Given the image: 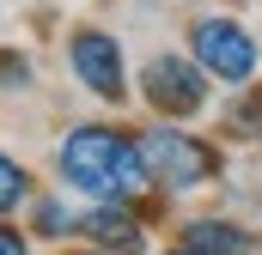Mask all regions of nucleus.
Masks as SVG:
<instances>
[{
  "mask_svg": "<svg viewBox=\"0 0 262 255\" xmlns=\"http://www.w3.org/2000/svg\"><path fill=\"white\" fill-rule=\"evenodd\" d=\"M18 200H31V176H25V164H18V158H6V152H0V213H12Z\"/></svg>",
  "mask_w": 262,
  "mask_h": 255,
  "instance_id": "nucleus-8",
  "label": "nucleus"
},
{
  "mask_svg": "<svg viewBox=\"0 0 262 255\" xmlns=\"http://www.w3.org/2000/svg\"><path fill=\"white\" fill-rule=\"evenodd\" d=\"M73 225H79V219H67L55 200H37V231H43V237H61V231H73Z\"/></svg>",
  "mask_w": 262,
  "mask_h": 255,
  "instance_id": "nucleus-10",
  "label": "nucleus"
},
{
  "mask_svg": "<svg viewBox=\"0 0 262 255\" xmlns=\"http://www.w3.org/2000/svg\"><path fill=\"white\" fill-rule=\"evenodd\" d=\"M165 255H207V249H195V243H177V249H165Z\"/></svg>",
  "mask_w": 262,
  "mask_h": 255,
  "instance_id": "nucleus-13",
  "label": "nucleus"
},
{
  "mask_svg": "<svg viewBox=\"0 0 262 255\" xmlns=\"http://www.w3.org/2000/svg\"><path fill=\"white\" fill-rule=\"evenodd\" d=\"M73 231L92 249H104V255H140L146 249V231H140V219L128 213V200H92V213H79Z\"/></svg>",
  "mask_w": 262,
  "mask_h": 255,
  "instance_id": "nucleus-6",
  "label": "nucleus"
},
{
  "mask_svg": "<svg viewBox=\"0 0 262 255\" xmlns=\"http://www.w3.org/2000/svg\"><path fill=\"white\" fill-rule=\"evenodd\" d=\"M183 243H195L207 255H250V231H238V225H226V219H195V225H183Z\"/></svg>",
  "mask_w": 262,
  "mask_h": 255,
  "instance_id": "nucleus-7",
  "label": "nucleus"
},
{
  "mask_svg": "<svg viewBox=\"0 0 262 255\" xmlns=\"http://www.w3.org/2000/svg\"><path fill=\"white\" fill-rule=\"evenodd\" d=\"M85 255H104V249H85Z\"/></svg>",
  "mask_w": 262,
  "mask_h": 255,
  "instance_id": "nucleus-14",
  "label": "nucleus"
},
{
  "mask_svg": "<svg viewBox=\"0 0 262 255\" xmlns=\"http://www.w3.org/2000/svg\"><path fill=\"white\" fill-rule=\"evenodd\" d=\"M67 61H73V79H79L92 97H104V104H122V97H128V61H122V43H116L110 31L79 24V31L67 37Z\"/></svg>",
  "mask_w": 262,
  "mask_h": 255,
  "instance_id": "nucleus-5",
  "label": "nucleus"
},
{
  "mask_svg": "<svg viewBox=\"0 0 262 255\" xmlns=\"http://www.w3.org/2000/svg\"><path fill=\"white\" fill-rule=\"evenodd\" d=\"M226 122H232V134H244V140L262 134V91H244V97L226 110Z\"/></svg>",
  "mask_w": 262,
  "mask_h": 255,
  "instance_id": "nucleus-9",
  "label": "nucleus"
},
{
  "mask_svg": "<svg viewBox=\"0 0 262 255\" xmlns=\"http://www.w3.org/2000/svg\"><path fill=\"white\" fill-rule=\"evenodd\" d=\"M140 158H146V176H152V189L165 194H189L201 183H213L220 176V152H213V140H201L189 128H146L140 134Z\"/></svg>",
  "mask_w": 262,
  "mask_h": 255,
  "instance_id": "nucleus-2",
  "label": "nucleus"
},
{
  "mask_svg": "<svg viewBox=\"0 0 262 255\" xmlns=\"http://www.w3.org/2000/svg\"><path fill=\"white\" fill-rule=\"evenodd\" d=\"M189 55L201 61V73H207L213 85H232V91H244V85L256 79V67H262L256 37H250L238 18H226V12H207V18L189 24Z\"/></svg>",
  "mask_w": 262,
  "mask_h": 255,
  "instance_id": "nucleus-3",
  "label": "nucleus"
},
{
  "mask_svg": "<svg viewBox=\"0 0 262 255\" xmlns=\"http://www.w3.org/2000/svg\"><path fill=\"white\" fill-rule=\"evenodd\" d=\"M207 73H201L195 55H152V61L140 67V97L165 116V122H183V116H195L201 104H207Z\"/></svg>",
  "mask_w": 262,
  "mask_h": 255,
  "instance_id": "nucleus-4",
  "label": "nucleus"
},
{
  "mask_svg": "<svg viewBox=\"0 0 262 255\" xmlns=\"http://www.w3.org/2000/svg\"><path fill=\"white\" fill-rule=\"evenodd\" d=\"M55 170H61L67 189L92 194V200H134V194L152 189L146 158H140V140H128L122 128H104V122L73 128L55 146Z\"/></svg>",
  "mask_w": 262,
  "mask_h": 255,
  "instance_id": "nucleus-1",
  "label": "nucleus"
},
{
  "mask_svg": "<svg viewBox=\"0 0 262 255\" xmlns=\"http://www.w3.org/2000/svg\"><path fill=\"white\" fill-rule=\"evenodd\" d=\"M31 79V61L25 55H0V85H25Z\"/></svg>",
  "mask_w": 262,
  "mask_h": 255,
  "instance_id": "nucleus-11",
  "label": "nucleus"
},
{
  "mask_svg": "<svg viewBox=\"0 0 262 255\" xmlns=\"http://www.w3.org/2000/svg\"><path fill=\"white\" fill-rule=\"evenodd\" d=\"M0 255H25V237H18L12 225H0Z\"/></svg>",
  "mask_w": 262,
  "mask_h": 255,
  "instance_id": "nucleus-12",
  "label": "nucleus"
}]
</instances>
